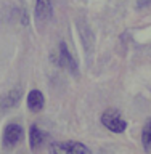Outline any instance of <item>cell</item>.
<instances>
[{"mask_svg": "<svg viewBox=\"0 0 151 154\" xmlns=\"http://www.w3.org/2000/svg\"><path fill=\"white\" fill-rule=\"evenodd\" d=\"M48 154H89V148L80 141H53Z\"/></svg>", "mask_w": 151, "mask_h": 154, "instance_id": "obj_2", "label": "cell"}, {"mask_svg": "<svg viewBox=\"0 0 151 154\" xmlns=\"http://www.w3.org/2000/svg\"><path fill=\"white\" fill-rule=\"evenodd\" d=\"M56 63H58V66L68 69L71 74H77V61L74 60V56H72V53L69 51V48H68V45L64 42H61L58 45Z\"/></svg>", "mask_w": 151, "mask_h": 154, "instance_id": "obj_4", "label": "cell"}, {"mask_svg": "<svg viewBox=\"0 0 151 154\" xmlns=\"http://www.w3.org/2000/svg\"><path fill=\"white\" fill-rule=\"evenodd\" d=\"M23 138H24V128L19 124L11 122V124H8L7 127H5L2 141H3L5 148H13V146H16Z\"/></svg>", "mask_w": 151, "mask_h": 154, "instance_id": "obj_3", "label": "cell"}, {"mask_svg": "<svg viewBox=\"0 0 151 154\" xmlns=\"http://www.w3.org/2000/svg\"><path fill=\"white\" fill-rule=\"evenodd\" d=\"M26 104H27V108L31 112H39V111H42L43 106H45V98H43L42 91L40 90H31L27 93Z\"/></svg>", "mask_w": 151, "mask_h": 154, "instance_id": "obj_6", "label": "cell"}, {"mask_svg": "<svg viewBox=\"0 0 151 154\" xmlns=\"http://www.w3.org/2000/svg\"><path fill=\"white\" fill-rule=\"evenodd\" d=\"M36 19L40 23H45L53 14V0H36V8H34Z\"/></svg>", "mask_w": 151, "mask_h": 154, "instance_id": "obj_5", "label": "cell"}, {"mask_svg": "<svg viewBox=\"0 0 151 154\" xmlns=\"http://www.w3.org/2000/svg\"><path fill=\"white\" fill-rule=\"evenodd\" d=\"M101 124L109 132H114V133H124L127 130V120L121 116V112L118 109H113V108L106 109L101 114Z\"/></svg>", "mask_w": 151, "mask_h": 154, "instance_id": "obj_1", "label": "cell"}, {"mask_svg": "<svg viewBox=\"0 0 151 154\" xmlns=\"http://www.w3.org/2000/svg\"><path fill=\"white\" fill-rule=\"evenodd\" d=\"M142 144L143 148L149 151L151 149V119L146 120V124L143 125V130H142Z\"/></svg>", "mask_w": 151, "mask_h": 154, "instance_id": "obj_9", "label": "cell"}, {"mask_svg": "<svg viewBox=\"0 0 151 154\" xmlns=\"http://www.w3.org/2000/svg\"><path fill=\"white\" fill-rule=\"evenodd\" d=\"M21 88H13L10 90L7 95L2 98V101H0V108L2 109H8V108H13V106H16L19 103V100H21Z\"/></svg>", "mask_w": 151, "mask_h": 154, "instance_id": "obj_8", "label": "cell"}, {"mask_svg": "<svg viewBox=\"0 0 151 154\" xmlns=\"http://www.w3.org/2000/svg\"><path fill=\"white\" fill-rule=\"evenodd\" d=\"M45 138H47L45 132H43L39 125L32 124L31 128H29V143H31V149H32V151H36V149L40 146L43 141H45Z\"/></svg>", "mask_w": 151, "mask_h": 154, "instance_id": "obj_7", "label": "cell"}]
</instances>
